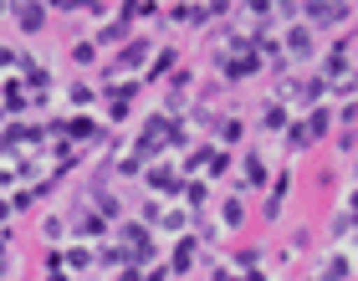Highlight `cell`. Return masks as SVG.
<instances>
[{
  "mask_svg": "<svg viewBox=\"0 0 358 281\" xmlns=\"http://www.w3.org/2000/svg\"><path fill=\"white\" fill-rule=\"evenodd\" d=\"M6 15H10V6H6V0H0V21H6Z\"/></svg>",
  "mask_w": 358,
  "mask_h": 281,
  "instance_id": "cell-39",
  "label": "cell"
},
{
  "mask_svg": "<svg viewBox=\"0 0 358 281\" xmlns=\"http://www.w3.org/2000/svg\"><path fill=\"white\" fill-rule=\"evenodd\" d=\"M138 87H143V82L134 77V82H113V87L103 92V97H108V123H123L128 113H134V97H138Z\"/></svg>",
  "mask_w": 358,
  "mask_h": 281,
  "instance_id": "cell-2",
  "label": "cell"
},
{
  "mask_svg": "<svg viewBox=\"0 0 358 281\" xmlns=\"http://www.w3.org/2000/svg\"><path fill=\"white\" fill-rule=\"evenodd\" d=\"M143 179H149V189L154 194H185V174L174 169V164H149V169H143Z\"/></svg>",
  "mask_w": 358,
  "mask_h": 281,
  "instance_id": "cell-6",
  "label": "cell"
},
{
  "mask_svg": "<svg viewBox=\"0 0 358 281\" xmlns=\"http://www.w3.org/2000/svg\"><path fill=\"white\" fill-rule=\"evenodd\" d=\"M67 103H72L77 113L92 108V103H97V87H92V82H72V87H67Z\"/></svg>",
  "mask_w": 358,
  "mask_h": 281,
  "instance_id": "cell-23",
  "label": "cell"
},
{
  "mask_svg": "<svg viewBox=\"0 0 358 281\" xmlns=\"http://www.w3.org/2000/svg\"><path fill=\"white\" fill-rule=\"evenodd\" d=\"M143 281H169V266H159V261H154V266H143Z\"/></svg>",
  "mask_w": 358,
  "mask_h": 281,
  "instance_id": "cell-36",
  "label": "cell"
},
{
  "mask_svg": "<svg viewBox=\"0 0 358 281\" xmlns=\"http://www.w3.org/2000/svg\"><path fill=\"white\" fill-rule=\"evenodd\" d=\"M41 271H46L41 281H72V271H67V266H41Z\"/></svg>",
  "mask_w": 358,
  "mask_h": 281,
  "instance_id": "cell-37",
  "label": "cell"
},
{
  "mask_svg": "<svg viewBox=\"0 0 358 281\" xmlns=\"http://www.w3.org/2000/svg\"><path fill=\"white\" fill-rule=\"evenodd\" d=\"M241 225H246V205H241V194L220 200V230H241Z\"/></svg>",
  "mask_w": 358,
  "mask_h": 281,
  "instance_id": "cell-17",
  "label": "cell"
},
{
  "mask_svg": "<svg viewBox=\"0 0 358 281\" xmlns=\"http://www.w3.org/2000/svg\"><path fill=\"white\" fill-rule=\"evenodd\" d=\"M72 67H97V46L92 41H77L72 46Z\"/></svg>",
  "mask_w": 358,
  "mask_h": 281,
  "instance_id": "cell-28",
  "label": "cell"
},
{
  "mask_svg": "<svg viewBox=\"0 0 358 281\" xmlns=\"http://www.w3.org/2000/svg\"><path fill=\"white\" fill-rule=\"evenodd\" d=\"M287 194H292V169H282V174H276V185H271V200L287 205Z\"/></svg>",
  "mask_w": 358,
  "mask_h": 281,
  "instance_id": "cell-32",
  "label": "cell"
},
{
  "mask_svg": "<svg viewBox=\"0 0 358 281\" xmlns=\"http://www.w3.org/2000/svg\"><path fill=\"white\" fill-rule=\"evenodd\" d=\"M262 185H271V179H266V159H262V154H246V159H241L236 189H262Z\"/></svg>",
  "mask_w": 358,
  "mask_h": 281,
  "instance_id": "cell-10",
  "label": "cell"
},
{
  "mask_svg": "<svg viewBox=\"0 0 358 281\" xmlns=\"http://www.w3.org/2000/svg\"><path fill=\"white\" fill-rule=\"evenodd\" d=\"M62 236H67V215H41V240L57 245Z\"/></svg>",
  "mask_w": 358,
  "mask_h": 281,
  "instance_id": "cell-24",
  "label": "cell"
},
{
  "mask_svg": "<svg viewBox=\"0 0 358 281\" xmlns=\"http://www.w3.org/2000/svg\"><path fill=\"white\" fill-rule=\"evenodd\" d=\"M353 271H358V261H353Z\"/></svg>",
  "mask_w": 358,
  "mask_h": 281,
  "instance_id": "cell-41",
  "label": "cell"
},
{
  "mask_svg": "<svg viewBox=\"0 0 358 281\" xmlns=\"http://www.w3.org/2000/svg\"><path fill=\"white\" fill-rule=\"evenodd\" d=\"M205 174H210V179H225V174H231V154H225V148H215V159H210Z\"/></svg>",
  "mask_w": 358,
  "mask_h": 281,
  "instance_id": "cell-30",
  "label": "cell"
},
{
  "mask_svg": "<svg viewBox=\"0 0 358 281\" xmlns=\"http://www.w3.org/2000/svg\"><path fill=\"white\" fill-rule=\"evenodd\" d=\"M21 57H26V52H15V46H0V72H15V67H21Z\"/></svg>",
  "mask_w": 358,
  "mask_h": 281,
  "instance_id": "cell-34",
  "label": "cell"
},
{
  "mask_svg": "<svg viewBox=\"0 0 358 281\" xmlns=\"http://www.w3.org/2000/svg\"><path fill=\"white\" fill-rule=\"evenodd\" d=\"M282 52H287V62H313V52H317V36H313V26L292 21V31L282 36Z\"/></svg>",
  "mask_w": 358,
  "mask_h": 281,
  "instance_id": "cell-3",
  "label": "cell"
},
{
  "mask_svg": "<svg viewBox=\"0 0 358 281\" xmlns=\"http://www.w3.org/2000/svg\"><path fill=\"white\" fill-rule=\"evenodd\" d=\"M231 266H236V271H246V276H251V271H262V251H256V245H246V251H236V256H231Z\"/></svg>",
  "mask_w": 358,
  "mask_h": 281,
  "instance_id": "cell-26",
  "label": "cell"
},
{
  "mask_svg": "<svg viewBox=\"0 0 358 281\" xmlns=\"http://www.w3.org/2000/svg\"><path fill=\"white\" fill-rule=\"evenodd\" d=\"M185 225H194L189 210H164V215H159V230H174V236H185Z\"/></svg>",
  "mask_w": 358,
  "mask_h": 281,
  "instance_id": "cell-25",
  "label": "cell"
},
{
  "mask_svg": "<svg viewBox=\"0 0 358 281\" xmlns=\"http://www.w3.org/2000/svg\"><path fill=\"white\" fill-rule=\"evenodd\" d=\"M287 123H292L287 103H276V97H266V108H262V128H266V134H282Z\"/></svg>",
  "mask_w": 358,
  "mask_h": 281,
  "instance_id": "cell-15",
  "label": "cell"
},
{
  "mask_svg": "<svg viewBox=\"0 0 358 281\" xmlns=\"http://www.w3.org/2000/svg\"><path fill=\"white\" fill-rule=\"evenodd\" d=\"M215 67H220V82H246L262 72V62H256V52H225Z\"/></svg>",
  "mask_w": 358,
  "mask_h": 281,
  "instance_id": "cell-5",
  "label": "cell"
},
{
  "mask_svg": "<svg viewBox=\"0 0 358 281\" xmlns=\"http://www.w3.org/2000/svg\"><path fill=\"white\" fill-rule=\"evenodd\" d=\"M97 266L103 271H123V266H134V256H128V245H97Z\"/></svg>",
  "mask_w": 358,
  "mask_h": 281,
  "instance_id": "cell-13",
  "label": "cell"
},
{
  "mask_svg": "<svg viewBox=\"0 0 358 281\" xmlns=\"http://www.w3.org/2000/svg\"><path fill=\"white\" fill-rule=\"evenodd\" d=\"M210 159H215V143H194L189 154H185V169H179V174H185V179H194L200 169H210Z\"/></svg>",
  "mask_w": 358,
  "mask_h": 281,
  "instance_id": "cell-14",
  "label": "cell"
},
{
  "mask_svg": "<svg viewBox=\"0 0 358 281\" xmlns=\"http://www.w3.org/2000/svg\"><path fill=\"white\" fill-rule=\"evenodd\" d=\"M241 138H246V118H220L215 123V143L220 148H236Z\"/></svg>",
  "mask_w": 358,
  "mask_h": 281,
  "instance_id": "cell-16",
  "label": "cell"
},
{
  "mask_svg": "<svg viewBox=\"0 0 358 281\" xmlns=\"http://www.w3.org/2000/svg\"><path fill=\"white\" fill-rule=\"evenodd\" d=\"M128 31H134L128 21H108V26L92 36V46H123V41H128Z\"/></svg>",
  "mask_w": 358,
  "mask_h": 281,
  "instance_id": "cell-22",
  "label": "cell"
},
{
  "mask_svg": "<svg viewBox=\"0 0 358 281\" xmlns=\"http://www.w3.org/2000/svg\"><path fill=\"white\" fill-rule=\"evenodd\" d=\"M353 6L348 0H307L302 6V26H313V36L317 31H333V26H343V21H353Z\"/></svg>",
  "mask_w": 358,
  "mask_h": 281,
  "instance_id": "cell-1",
  "label": "cell"
},
{
  "mask_svg": "<svg viewBox=\"0 0 358 281\" xmlns=\"http://www.w3.org/2000/svg\"><path fill=\"white\" fill-rule=\"evenodd\" d=\"M143 169H149V164H143V159H134V154H128V159H118V174H123V179H138Z\"/></svg>",
  "mask_w": 358,
  "mask_h": 281,
  "instance_id": "cell-31",
  "label": "cell"
},
{
  "mask_svg": "<svg viewBox=\"0 0 358 281\" xmlns=\"http://www.w3.org/2000/svg\"><path fill=\"white\" fill-rule=\"evenodd\" d=\"M353 179H358V159H353Z\"/></svg>",
  "mask_w": 358,
  "mask_h": 281,
  "instance_id": "cell-40",
  "label": "cell"
},
{
  "mask_svg": "<svg viewBox=\"0 0 358 281\" xmlns=\"http://www.w3.org/2000/svg\"><path fill=\"white\" fill-rule=\"evenodd\" d=\"M62 266H67V271L77 276V271H87V266H97V251H92V245H83V240H72L67 251H62Z\"/></svg>",
  "mask_w": 358,
  "mask_h": 281,
  "instance_id": "cell-12",
  "label": "cell"
},
{
  "mask_svg": "<svg viewBox=\"0 0 358 281\" xmlns=\"http://www.w3.org/2000/svg\"><path fill=\"white\" fill-rule=\"evenodd\" d=\"M174 72H179V46H159L154 62L143 67V82H164V77H174Z\"/></svg>",
  "mask_w": 358,
  "mask_h": 281,
  "instance_id": "cell-9",
  "label": "cell"
},
{
  "mask_svg": "<svg viewBox=\"0 0 358 281\" xmlns=\"http://www.w3.org/2000/svg\"><path fill=\"white\" fill-rule=\"evenodd\" d=\"M282 210H287V205H282V200H271V194H266V200H262V220H266V225H276V220H282Z\"/></svg>",
  "mask_w": 358,
  "mask_h": 281,
  "instance_id": "cell-33",
  "label": "cell"
},
{
  "mask_svg": "<svg viewBox=\"0 0 358 281\" xmlns=\"http://www.w3.org/2000/svg\"><path fill=\"white\" fill-rule=\"evenodd\" d=\"M302 123H307V138H313V148H317V143H322V138H328L333 128H338V118H333V108H328V103H322V108H313Z\"/></svg>",
  "mask_w": 358,
  "mask_h": 281,
  "instance_id": "cell-11",
  "label": "cell"
},
{
  "mask_svg": "<svg viewBox=\"0 0 358 281\" xmlns=\"http://www.w3.org/2000/svg\"><path fill=\"white\" fill-rule=\"evenodd\" d=\"M67 143H108V128L87 113H77V118H67Z\"/></svg>",
  "mask_w": 358,
  "mask_h": 281,
  "instance_id": "cell-8",
  "label": "cell"
},
{
  "mask_svg": "<svg viewBox=\"0 0 358 281\" xmlns=\"http://www.w3.org/2000/svg\"><path fill=\"white\" fill-rule=\"evenodd\" d=\"M328 97H343V103H358V67H348L338 82H328Z\"/></svg>",
  "mask_w": 358,
  "mask_h": 281,
  "instance_id": "cell-20",
  "label": "cell"
},
{
  "mask_svg": "<svg viewBox=\"0 0 358 281\" xmlns=\"http://www.w3.org/2000/svg\"><path fill=\"white\" fill-rule=\"evenodd\" d=\"M164 266H169V276H189L194 266H200V236H179Z\"/></svg>",
  "mask_w": 358,
  "mask_h": 281,
  "instance_id": "cell-4",
  "label": "cell"
},
{
  "mask_svg": "<svg viewBox=\"0 0 358 281\" xmlns=\"http://www.w3.org/2000/svg\"><path fill=\"white\" fill-rule=\"evenodd\" d=\"M179 200L189 205V215H200L205 200H210V185H205V179H185V194H179Z\"/></svg>",
  "mask_w": 358,
  "mask_h": 281,
  "instance_id": "cell-21",
  "label": "cell"
},
{
  "mask_svg": "<svg viewBox=\"0 0 358 281\" xmlns=\"http://www.w3.org/2000/svg\"><path fill=\"white\" fill-rule=\"evenodd\" d=\"M333 118H338V134H358V103H343Z\"/></svg>",
  "mask_w": 358,
  "mask_h": 281,
  "instance_id": "cell-27",
  "label": "cell"
},
{
  "mask_svg": "<svg viewBox=\"0 0 358 281\" xmlns=\"http://www.w3.org/2000/svg\"><path fill=\"white\" fill-rule=\"evenodd\" d=\"M154 15H159L154 0H128V6H118V21H128V26L134 21H154Z\"/></svg>",
  "mask_w": 358,
  "mask_h": 281,
  "instance_id": "cell-19",
  "label": "cell"
},
{
  "mask_svg": "<svg viewBox=\"0 0 358 281\" xmlns=\"http://www.w3.org/2000/svg\"><path fill=\"white\" fill-rule=\"evenodd\" d=\"M287 143L297 148V154H302V148H313V138H307V123H302V118H297V123H287Z\"/></svg>",
  "mask_w": 358,
  "mask_h": 281,
  "instance_id": "cell-29",
  "label": "cell"
},
{
  "mask_svg": "<svg viewBox=\"0 0 358 281\" xmlns=\"http://www.w3.org/2000/svg\"><path fill=\"white\" fill-rule=\"evenodd\" d=\"M10 215H15V210H10V200H0V225H6V220H10Z\"/></svg>",
  "mask_w": 358,
  "mask_h": 281,
  "instance_id": "cell-38",
  "label": "cell"
},
{
  "mask_svg": "<svg viewBox=\"0 0 358 281\" xmlns=\"http://www.w3.org/2000/svg\"><path fill=\"white\" fill-rule=\"evenodd\" d=\"M348 276H353V261H348L343 251H333L328 261H322V276H317V281H348Z\"/></svg>",
  "mask_w": 358,
  "mask_h": 281,
  "instance_id": "cell-18",
  "label": "cell"
},
{
  "mask_svg": "<svg viewBox=\"0 0 358 281\" xmlns=\"http://www.w3.org/2000/svg\"><path fill=\"white\" fill-rule=\"evenodd\" d=\"M10 15H15V26H21L26 36H41L46 21H52V6H41V0H26V6H10Z\"/></svg>",
  "mask_w": 358,
  "mask_h": 281,
  "instance_id": "cell-7",
  "label": "cell"
},
{
  "mask_svg": "<svg viewBox=\"0 0 358 281\" xmlns=\"http://www.w3.org/2000/svg\"><path fill=\"white\" fill-rule=\"evenodd\" d=\"M313 281H317V276H313Z\"/></svg>",
  "mask_w": 358,
  "mask_h": 281,
  "instance_id": "cell-42",
  "label": "cell"
},
{
  "mask_svg": "<svg viewBox=\"0 0 358 281\" xmlns=\"http://www.w3.org/2000/svg\"><path fill=\"white\" fill-rule=\"evenodd\" d=\"M338 154L353 159V154H358V134H338Z\"/></svg>",
  "mask_w": 358,
  "mask_h": 281,
  "instance_id": "cell-35",
  "label": "cell"
}]
</instances>
